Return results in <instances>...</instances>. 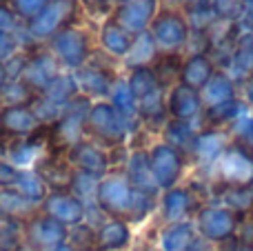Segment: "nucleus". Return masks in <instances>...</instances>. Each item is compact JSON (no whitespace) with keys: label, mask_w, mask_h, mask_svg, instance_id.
I'll return each instance as SVG.
<instances>
[{"label":"nucleus","mask_w":253,"mask_h":251,"mask_svg":"<svg viewBox=\"0 0 253 251\" xmlns=\"http://www.w3.org/2000/svg\"><path fill=\"white\" fill-rule=\"evenodd\" d=\"M240 27L242 34H253V0H247L245 7H242V16L236 22Z\"/></svg>","instance_id":"28"},{"label":"nucleus","mask_w":253,"mask_h":251,"mask_svg":"<svg viewBox=\"0 0 253 251\" xmlns=\"http://www.w3.org/2000/svg\"><path fill=\"white\" fill-rule=\"evenodd\" d=\"M189 158L182 151L173 149L167 142H156L149 149V167H151L153 180H156L158 189L167 191L180 185L184 171H187Z\"/></svg>","instance_id":"2"},{"label":"nucleus","mask_w":253,"mask_h":251,"mask_svg":"<svg viewBox=\"0 0 253 251\" xmlns=\"http://www.w3.org/2000/svg\"><path fill=\"white\" fill-rule=\"evenodd\" d=\"M240 96L245 98V102L251 107V111H253V74L245 80V83H242V93Z\"/></svg>","instance_id":"29"},{"label":"nucleus","mask_w":253,"mask_h":251,"mask_svg":"<svg viewBox=\"0 0 253 251\" xmlns=\"http://www.w3.org/2000/svg\"><path fill=\"white\" fill-rule=\"evenodd\" d=\"M229 133H231V142L245 147L247 151L253 154V111L247 114L238 125H233V127L229 129Z\"/></svg>","instance_id":"26"},{"label":"nucleus","mask_w":253,"mask_h":251,"mask_svg":"<svg viewBox=\"0 0 253 251\" xmlns=\"http://www.w3.org/2000/svg\"><path fill=\"white\" fill-rule=\"evenodd\" d=\"M131 243V229L126 220H116L111 218L109 222L96 231V251H123Z\"/></svg>","instance_id":"18"},{"label":"nucleus","mask_w":253,"mask_h":251,"mask_svg":"<svg viewBox=\"0 0 253 251\" xmlns=\"http://www.w3.org/2000/svg\"><path fill=\"white\" fill-rule=\"evenodd\" d=\"M162 133H165V140L167 145H171L173 149L182 151L184 156L189 158V151H191V145L193 140H196V133L198 129L193 127V123H180V120H167L165 129H162Z\"/></svg>","instance_id":"21"},{"label":"nucleus","mask_w":253,"mask_h":251,"mask_svg":"<svg viewBox=\"0 0 253 251\" xmlns=\"http://www.w3.org/2000/svg\"><path fill=\"white\" fill-rule=\"evenodd\" d=\"M44 216L62 222L65 227H76L84 218V205L69 191H53L51 196L44 198Z\"/></svg>","instance_id":"12"},{"label":"nucleus","mask_w":253,"mask_h":251,"mask_svg":"<svg viewBox=\"0 0 253 251\" xmlns=\"http://www.w3.org/2000/svg\"><path fill=\"white\" fill-rule=\"evenodd\" d=\"M247 114H251V107L245 102V98H236V100L222 102V105L209 107L202 111V127H213V129H231L238 125Z\"/></svg>","instance_id":"13"},{"label":"nucleus","mask_w":253,"mask_h":251,"mask_svg":"<svg viewBox=\"0 0 253 251\" xmlns=\"http://www.w3.org/2000/svg\"><path fill=\"white\" fill-rule=\"evenodd\" d=\"M51 251H76V249L71 247L69 243H62V245H58V247H53Z\"/></svg>","instance_id":"30"},{"label":"nucleus","mask_w":253,"mask_h":251,"mask_svg":"<svg viewBox=\"0 0 253 251\" xmlns=\"http://www.w3.org/2000/svg\"><path fill=\"white\" fill-rule=\"evenodd\" d=\"M211 251H213V249H211Z\"/></svg>","instance_id":"33"},{"label":"nucleus","mask_w":253,"mask_h":251,"mask_svg":"<svg viewBox=\"0 0 253 251\" xmlns=\"http://www.w3.org/2000/svg\"><path fill=\"white\" fill-rule=\"evenodd\" d=\"M213 196H218L215 205H222L240 216H249L253 211V187H233L213 182Z\"/></svg>","instance_id":"17"},{"label":"nucleus","mask_w":253,"mask_h":251,"mask_svg":"<svg viewBox=\"0 0 253 251\" xmlns=\"http://www.w3.org/2000/svg\"><path fill=\"white\" fill-rule=\"evenodd\" d=\"M16 251H36V249H34V247H31V245H27V243H22V245H20V247H18Z\"/></svg>","instance_id":"31"},{"label":"nucleus","mask_w":253,"mask_h":251,"mask_svg":"<svg viewBox=\"0 0 253 251\" xmlns=\"http://www.w3.org/2000/svg\"><path fill=\"white\" fill-rule=\"evenodd\" d=\"M200 96H202L205 109H209V107H215V105H222V102L240 98V84L224 69H218L213 74V78L207 83V87L200 91Z\"/></svg>","instance_id":"15"},{"label":"nucleus","mask_w":253,"mask_h":251,"mask_svg":"<svg viewBox=\"0 0 253 251\" xmlns=\"http://www.w3.org/2000/svg\"><path fill=\"white\" fill-rule=\"evenodd\" d=\"M242 218L245 216L222 207V205L209 203L200 207V211L193 218V225H196V231L202 240H207L209 245L222 247V245L231 243L236 238Z\"/></svg>","instance_id":"1"},{"label":"nucleus","mask_w":253,"mask_h":251,"mask_svg":"<svg viewBox=\"0 0 253 251\" xmlns=\"http://www.w3.org/2000/svg\"><path fill=\"white\" fill-rule=\"evenodd\" d=\"M135 189L129 185L126 176H107L98 182L96 198L105 213H109L116 220H129L131 207H133Z\"/></svg>","instance_id":"4"},{"label":"nucleus","mask_w":253,"mask_h":251,"mask_svg":"<svg viewBox=\"0 0 253 251\" xmlns=\"http://www.w3.org/2000/svg\"><path fill=\"white\" fill-rule=\"evenodd\" d=\"M69 156L84 173H91V176H96V178L105 176L107 167H109V160H107L105 151L89 145V142H78V145H74Z\"/></svg>","instance_id":"19"},{"label":"nucleus","mask_w":253,"mask_h":251,"mask_svg":"<svg viewBox=\"0 0 253 251\" xmlns=\"http://www.w3.org/2000/svg\"><path fill=\"white\" fill-rule=\"evenodd\" d=\"M240 2H247V0H240Z\"/></svg>","instance_id":"32"},{"label":"nucleus","mask_w":253,"mask_h":251,"mask_svg":"<svg viewBox=\"0 0 253 251\" xmlns=\"http://www.w3.org/2000/svg\"><path fill=\"white\" fill-rule=\"evenodd\" d=\"M67 227L62 222L53 220L49 216L34 218L27 229V245H31L36 251H51L58 245L67 243Z\"/></svg>","instance_id":"11"},{"label":"nucleus","mask_w":253,"mask_h":251,"mask_svg":"<svg viewBox=\"0 0 253 251\" xmlns=\"http://www.w3.org/2000/svg\"><path fill=\"white\" fill-rule=\"evenodd\" d=\"M0 127L11 131L13 136H25V133L36 131L38 127V118L34 116V111L25 105H13L9 109H4L0 114Z\"/></svg>","instance_id":"20"},{"label":"nucleus","mask_w":253,"mask_h":251,"mask_svg":"<svg viewBox=\"0 0 253 251\" xmlns=\"http://www.w3.org/2000/svg\"><path fill=\"white\" fill-rule=\"evenodd\" d=\"M211 171L218 185L253 187V154L231 142Z\"/></svg>","instance_id":"3"},{"label":"nucleus","mask_w":253,"mask_h":251,"mask_svg":"<svg viewBox=\"0 0 253 251\" xmlns=\"http://www.w3.org/2000/svg\"><path fill=\"white\" fill-rule=\"evenodd\" d=\"M209 4L218 22H227V25L240 20L242 7H245V2H240V0H209Z\"/></svg>","instance_id":"25"},{"label":"nucleus","mask_w":253,"mask_h":251,"mask_svg":"<svg viewBox=\"0 0 253 251\" xmlns=\"http://www.w3.org/2000/svg\"><path fill=\"white\" fill-rule=\"evenodd\" d=\"M125 125L126 123L120 118V114L114 109V105H96L87 118L89 131L107 147L123 145V140L126 136Z\"/></svg>","instance_id":"8"},{"label":"nucleus","mask_w":253,"mask_h":251,"mask_svg":"<svg viewBox=\"0 0 253 251\" xmlns=\"http://www.w3.org/2000/svg\"><path fill=\"white\" fill-rule=\"evenodd\" d=\"M18 176H20V171H18L13 165L0 160V187H4V189L13 187L18 182Z\"/></svg>","instance_id":"27"},{"label":"nucleus","mask_w":253,"mask_h":251,"mask_svg":"<svg viewBox=\"0 0 253 251\" xmlns=\"http://www.w3.org/2000/svg\"><path fill=\"white\" fill-rule=\"evenodd\" d=\"M202 96L200 91L191 87H184V84H175L169 89V96H167V114L171 120H180V123H196L202 118Z\"/></svg>","instance_id":"10"},{"label":"nucleus","mask_w":253,"mask_h":251,"mask_svg":"<svg viewBox=\"0 0 253 251\" xmlns=\"http://www.w3.org/2000/svg\"><path fill=\"white\" fill-rule=\"evenodd\" d=\"M34 205L29 200H25L18 191L13 189H4L0 194V213H2L7 220H16V218L27 216V211H31Z\"/></svg>","instance_id":"23"},{"label":"nucleus","mask_w":253,"mask_h":251,"mask_svg":"<svg viewBox=\"0 0 253 251\" xmlns=\"http://www.w3.org/2000/svg\"><path fill=\"white\" fill-rule=\"evenodd\" d=\"M129 89L135 96V100L140 102L147 96H151V93L160 91V84H158V78H156V74H153V69H149V67H138L129 80ZM162 91H165V89H162Z\"/></svg>","instance_id":"22"},{"label":"nucleus","mask_w":253,"mask_h":251,"mask_svg":"<svg viewBox=\"0 0 253 251\" xmlns=\"http://www.w3.org/2000/svg\"><path fill=\"white\" fill-rule=\"evenodd\" d=\"M151 31L156 44H160L165 51H175L189 38V20L173 9H165L153 18Z\"/></svg>","instance_id":"7"},{"label":"nucleus","mask_w":253,"mask_h":251,"mask_svg":"<svg viewBox=\"0 0 253 251\" xmlns=\"http://www.w3.org/2000/svg\"><path fill=\"white\" fill-rule=\"evenodd\" d=\"M16 187H18V194H20L25 200H29L31 205H36V203L47 198V196H44L47 185H44V180L38 176V173H29V171L20 173Z\"/></svg>","instance_id":"24"},{"label":"nucleus","mask_w":253,"mask_h":251,"mask_svg":"<svg viewBox=\"0 0 253 251\" xmlns=\"http://www.w3.org/2000/svg\"><path fill=\"white\" fill-rule=\"evenodd\" d=\"M211 245L202 240L193 220L165 225L158 238V251H211Z\"/></svg>","instance_id":"9"},{"label":"nucleus","mask_w":253,"mask_h":251,"mask_svg":"<svg viewBox=\"0 0 253 251\" xmlns=\"http://www.w3.org/2000/svg\"><path fill=\"white\" fill-rule=\"evenodd\" d=\"M126 180L140 194H147L156 198L160 194L156 180H153L151 167H149V151H135L129 158V167H126Z\"/></svg>","instance_id":"16"},{"label":"nucleus","mask_w":253,"mask_h":251,"mask_svg":"<svg viewBox=\"0 0 253 251\" xmlns=\"http://www.w3.org/2000/svg\"><path fill=\"white\" fill-rule=\"evenodd\" d=\"M218 71L213 58L207 51H196L182 62V74H180V84L191 87L196 91H202L207 87L213 74Z\"/></svg>","instance_id":"14"},{"label":"nucleus","mask_w":253,"mask_h":251,"mask_svg":"<svg viewBox=\"0 0 253 251\" xmlns=\"http://www.w3.org/2000/svg\"><path fill=\"white\" fill-rule=\"evenodd\" d=\"M229 145H231V133L227 129L200 127L191 145V151H189V160H193L200 167L213 169Z\"/></svg>","instance_id":"5"},{"label":"nucleus","mask_w":253,"mask_h":251,"mask_svg":"<svg viewBox=\"0 0 253 251\" xmlns=\"http://www.w3.org/2000/svg\"><path fill=\"white\" fill-rule=\"evenodd\" d=\"M200 207H202L200 196L193 194L191 187L178 185L173 189L162 191V196H160V211H162V220L167 225L193 220L196 213L200 211Z\"/></svg>","instance_id":"6"}]
</instances>
